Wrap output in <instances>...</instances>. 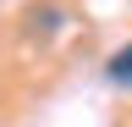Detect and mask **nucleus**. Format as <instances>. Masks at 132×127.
<instances>
[{
	"instance_id": "f257e3e1",
	"label": "nucleus",
	"mask_w": 132,
	"mask_h": 127,
	"mask_svg": "<svg viewBox=\"0 0 132 127\" xmlns=\"http://www.w3.org/2000/svg\"><path fill=\"white\" fill-rule=\"evenodd\" d=\"M105 77L116 88H132V44H121V50L110 55V66H105Z\"/></svg>"
}]
</instances>
